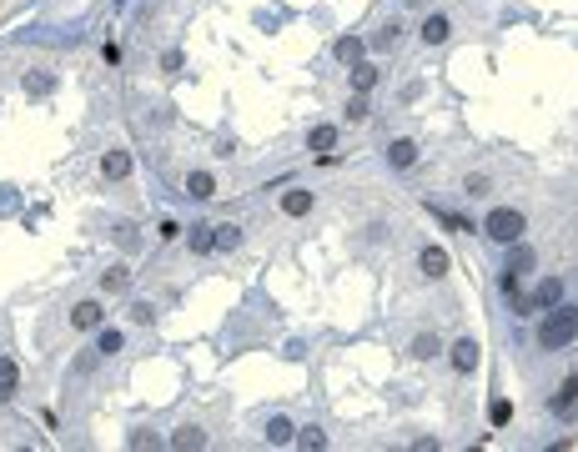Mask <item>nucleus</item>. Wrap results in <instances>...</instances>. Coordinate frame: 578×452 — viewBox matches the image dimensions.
Wrapping results in <instances>:
<instances>
[{
	"label": "nucleus",
	"mask_w": 578,
	"mask_h": 452,
	"mask_svg": "<svg viewBox=\"0 0 578 452\" xmlns=\"http://www.w3.org/2000/svg\"><path fill=\"white\" fill-rule=\"evenodd\" d=\"M578 337V307H553L543 322H538V347L543 352H563Z\"/></svg>",
	"instance_id": "nucleus-1"
},
{
	"label": "nucleus",
	"mask_w": 578,
	"mask_h": 452,
	"mask_svg": "<svg viewBox=\"0 0 578 452\" xmlns=\"http://www.w3.org/2000/svg\"><path fill=\"white\" fill-rule=\"evenodd\" d=\"M438 352H443L438 332H423V337H413V347H408V357H413V362H433Z\"/></svg>",
	"instance_id": "nucleus-9"
},
{
	"label": "nucleus",
	"mask_w": 578,
	"mask_h": 452,
	"mask_svg": "<svg viewBox=\"0 0 578 452\" xmlns=\"http://www.w3.org/2000/svg\"><path fill=\"white\" fill-rule=\"evenodd\" d=\"M101 317H106L101 302H81V307H71V327H76V332H96Z\"/></svg>",
	"instance_id": "nucleus-7"
},
{
	"label": "nucleus",
	"mask_w": 578,
	"mask_h": 452,
	"mask_svg": "<svg viewBox=\"0 0 578 452\" xmlns=\"http://www.w3.org/2000/svg\"><path fill=\"white\" fill-rule=\"evenodd\" d=\"M171 447H182V452H187V447H206V432H201L196 422H187V427L171 432Z\"/></svg>",
	"instance_id": "nucleus-15"
},
{
	"label": "nucleus",
	"mask_w": 578,
	"mask_h": 452,
	"mask_svg": "<svg viewBox=\"0 0 578 452\" xmlns=\"http://www.w3.org/2000/svg\"><path fill=\"white\" fill-rule=\"evenodd\" d=\"M282 211H287V216H307V211H312V191H302V186H292V191H287V196H282Z\"/></svg>",
	"instance_id": "nucleus-13"
},
{
	"label": "nucleus",
	"mask_w": 578,
	"mask_h": 452,
	"mask_svg": "<svg viewBox=\"0 0 578 452\" xmlns=\"http://www.w3.org/2000/svg\"><path fill=\"white\" fill-rule=\"evenodd\" d=\"M347 121H367V96L352 91V101H347Z\"/></svg>",
	"instance_id": "nucleus-27"
},
{
	"label": "nucleus",
	"mask_w": 578,
	"mask_h": 452,
	"mask_svg": "<svg viewBox=\"0 0 578 452\" xmlns=\"http://www.w3.org/2000/svg\"><path fill=\"white\" fill-rule=\"evenodd\" d=\"M573 407H578V372H568V377H563L558 397H553V412H558V417H568Z\"/></svg>",
	"instance_id": "nucleus-8"
},
{
	"label": "nucleus",
	"mask_w": 578,
	"mask_h": 452,
	"mask_svg": "<svg viewBox=\"0 0 578 452\" xmlns=\"http://www.w3.org/2000/svg\"><path fill=\"white\" fill-rule=\"evenodd\" d=\"M523 211L518 206H493L488 211V221H483V237L488 242H498V247H513V242H523Z\"/></svg>",
	"instance_id": "nucleus-2"
},
{
	"label": "nucleus",
	"mask_w": 578,
	"mask_h": 452,
	"mask_svg": "<svg viewBox=\"0 0 578 452\" xmlns=\"http://www.w3.org/2000/svg\"><path fill=\"white\" fill-rule=\"evenodd\" d=\"M418 266H423V276H443L448 271V252L443 247H423L418 252Z\"/></svg>",
	"instance_id": "nucleus-10"
},
{
	"label": "nucleus",
	"mask_w": 578,
	"mask_h": 452,
	"mask_svg": "<svg viewBox=\"0 0 578 452\" xmlns=\"http://www.w3.org/2000/svg\"><path fill=\"white\" fill-rule=\"evenodd\" d=\"M101 176H106V181L131 176V151H106V156H101Z\"/></svg>",
	"instance_id": "nucleus-6"
},
{
	"label": "nucleus",
	"mask_w": 578,
	"mask_h": 452,
	"mask_svg": "<svg viewBox=\"0 0 578 452\" xmlns=\"http://www.w3.org/2000/svg\"><path fill=\"white\" fill-rule=\"evenodd\" d=\"M187 242H191V252H211V247H216L211 226H191V237H187Z\"/></svg>",
	"instance_id": "nucleus-25"
},
{
	"label": "nucleus",
	"mask_w": 578,
	"mask_h": 452,
	"mask_svg": "<svg viewBox=\"0 0 578 452\" xmlns=\"http://www.w3.org/2000/svg\"><path fill=\"white\" fill-rule=\"evenodd\" d=\"M558 302H563V281H558V276H543V281H538V292H533L523 307H518V317H528V312H548V307H558Z\"/></svg>",
	"instance_id": "nucleus-3"
},
{
	"label": "nucleus",
	"mask_w": 578,
	"mask_h": 452,
	"mask_svg": "<svg viewBox=\"0 0 578 452\" xmlns=\"http://www.w3.org/2000/svg\"><path fill=\"white\" fill-rule=\"evenodd\" d=\"M337 61L357 66V61H362V40H357V35H342V40H337Z\"/></svg>",
	"instance_id": "nucleus-20"
},
{
	"label": "nucleus",
	"mask_w": 578,
	"mask_h": 452,
	"mask_svg": "<svg viewBox=\"0 0 578 452\" xmlns=\"http://www.w3.org/2000/svg\"><path fill=\"white\" fill-rule=\"evenodd\" d=\"M418 161V141H408V136H397L392 146H387V166L392 171H408V166Z\"/></svg>",
	"instance_id": "nucleus-5"
},
{
	"label": "nucleus",
	"mask_w": 578,
	"mask_h": 452,
	"mask_svg": "<svg viewBox=\"0 0 578 452\" xmlns=\"http://www.w3.org/2000/svg\"><path fill=\"white\" fill-rule=\"evenodd\" d=\"M478 342H473V337H457V342H452V372H462V377H468L473 367H478Z\"/></svg>",
	"instance_id": "nucleus-4"
},
{
	"label": "nucleus",
	"mask_w": 578,
	"mask_h": 452,
	"mask_svg": "<svg viewBox=\"0 0 578 452\" xmlns=\"http://www.w3.org/2000/svg\"><path fill=\"white\" fill-rule=\"evenodd\" d=\"M151 312H156L151 302H136V307H131V322H151Z\"/></svg>",
	"instance_id": "nucleus-31"
},
{
	"label": "nucleus",
	"mask_w": 578,
	"mask_h": 452,
	"mask_svg": "<svg viewBox=\"0 0 578 452\" xmlns=\"http://www.w3.org/2000/svg\"><path fill=\"white\" fill-rule=\"evenodd\" d=\"M528 266H533V252H528L523 242H513V247H508V266H503V271H513V276H528Z\"/></svg>",
	"instance_id": "nucleus-11"
},
{
	"label": "nucleus",
	"mask_w": 578,
	"mask_h": 452,
	"mask_svg": "<svg viewBox=\"0 0 578 452\" xmlns=\"http://www.w3.org/2000/svg\"><path fill=\"white\" fill-rule=\"evenodd\" d=\"M297 447H307V452H317V447H327V437H322V427H302L297 437H292Z\"/></svg>",
	"instance_id": "nucleus-24"
},
{
	"label": "nucleus",
	"mask_w": 578,
	"mask_h": 452,
	"mask_svg": "<svg viewBox=\"0 0 578 452\" xmlns=\"http://www.w3.org/2000/svg\"><path fill=\"white\" fill-rule=\"evenodd\" d=\"M131 287V266H111V271H101V292H126Z\"/></svg>",
	"instance_id": "nucleus-14"
},
{
	"label": "nucleus",
	"mask_w": 578,
	"mask_h": 452,
	"mask_svg": "<svg viewBox=\"0 0 578 452\" xmlns=\"http://www.w3.org/2000/svg\"><path fill=\"white\" fill-rule=\"evenodd\" d=\"M397 35H402V26H397V21H392V26H387V30H382V35H377V45H392V40H397Z\"/></svg>",
	"instance_id": "nucleus-32"
},
{
	"label": "nucleus",
	"mask_w": 578,
	"mask_h": 452,
	"mask_svg": "<svg viewBox=\"0 0 578 452\" xmlns=\"http://www.w3.org/2000/svg\"><path fill=\"white\" fill-rule=\"evenodd\" d=\"M307 146H312L317 156H332V146H337V126H312Z\"/></svg>",
	"instance_id": "nucleus-16"
},
{
	"label": "nucleus",
	"mask_w": 578,
	"mask_h": 452,
	"mask_svg": "<svg viewBox=\"0 0 578 452\" xmlns=\"http://www.w3.org/2000/svg\"><path fill=\"white\" fill-rule=\"evenodd\" d=\"M292 437H297V427L287 422V417H272V422H267V442H272V447H287Z\"/></svg>",
	"instance_id": "nucleus-17"
},
{
	"label": "nucleus",
	"mask_w": 578,
	"mask_h": 452,
	"mask_svg": "<svg viewBox=\"0 0 578 452\" xmlns=\"http://www.w3.org/2000/svg\"><path fill=\"white\" fill-rule=\"evenodd\" d=\"M187 191H191L196 201H206V196H216V181H211V171H191V176H187Z\"/></svg>",
	"instance_id": "nucleus-18"
},
{
	"label": "nucleus",
	"mask_w": 578,
	"mask_h": 452,
	"mask_svg": "<svg viewBox=\"0 0 578 452\" xmlns=\"http://www.w3.org/2000/svg\"><path fill=\"white\" fill-rule=\"evenodd\" d=\"M211 237H216L221 252H237L242 247V226H211Z\"/></svg>",
	"instance_id": "nucleus-21"
},
{
	"label": "nucleus",
	"mask_w": 578,
	"mask_h": 452,
	"mask_svg": "<svg viewBox=\"0 0 578 452\" xmlns=\"http://www.w3.org/2000/svg\"><path fill=\"white\" fill-rule=\"evenodd\" d=\"M372 86H377V66H352V91L367 96Z\"/></svg>",
	"instance_id": "nucleus-22"
},
{
	"label": "nucleus",
	"mask_w": 578,
	"mask_h": 452,
	"mask_svg": "<svg viewBox=\"0 0 578 452\" xmlns=\"http://www.w3.org/2000/svg\"><path fill=\"white\" fill-rule=\"evenodd\" d=\"M16 382H21L16 357H0V397H11V392H16Z\"/></svg>",
	"instance_id": "nucleus-19"
},
{
	"label": "nucleus",
	"mask_w": 578,
	"mask_h": 452,
	"mask_svg": "<svg viewBox=\"0 0 578 452\" xmlns=\"http://www.w3.org/2000/svg\"><path fill=\"white\" fill-rule=\"evenodd\" d=\"M488 422H493V427H508V422H513V402H508V397H493V407H488Z\"/></svg>",
	"instance_id": "nucleus-23"
},
{
	"label": "nucleus",
	"mask_w": 578,
	"mask_h": 452,
	"mask_svg": "<svg viewBox=\"0 0 578 452\" xmlns=\"http://www.w3.org/2000/svg\"><path fill=\"white\" fill-rule=\"evenodd\" d=\"M50 86H55V81H50V76H35V81H26V91H30V96H45V91H50Z\"/></svg>",
	"instance_id": "nucleus-29"
},
{
	"label": "nucleus",
	"mask_w": 578,
	"mask_h": 452,
	"mask_svg": "<svg viewBox=\"0 0 578 452\" xmlns=\"http://www.w3.org/2000/svg\"><path fill=\"white\" fill-rule=\"evenodd\" d=\"M418 35H423V40H428V45H443V40H448V35H452V26H448V16H428V21H423V30H418Z\"/></svg>",
	"instance_id": "nucleus-12"
},
{
	"label": "nucleus",
	"mask_w": 578,
	"mask_h": 452,
	"mask_svg": "<svg viewBox=\"0 0 578 452\" xmlns=\"http://www.w3.org/2000/svg\"><path fill=\"white\" fill-rule=\"evenodd\" d=\"M161 71H182V50H166L161 55Z\"/></svg>",
	"instance_id": "nucleus-30"
},
{
	"label": "nucleus",
	"mask_w": 578,
	"mask_h": 452,
	"mask_svg": "<svg viewBox=\"0 0 578 452\" xmlns=\"http://www.w3.org/2000/svg\"><path fill=\"white\" fill-rule=\"evenodd\" d=\"M462 191H468V196H483V191H488V176H468V181H462Z\"/></svg>",
	"instance_id": "nucleus-28"
},
{
	"label": "nucleus",
	"mask_w": 578,
	"mask_h": 452,
	"mask_svg": "<svg viewBox=\"0 0 578 452\" xmlns=\"http://www.w3.org/2000/svg\"><path fill=\"white\" fill-rule=\"evenodd\" d=\"M96 352H106V357H111V352H121V332H116V327H106V332L96 337Z\"/></svg>",
	"instance_id": "nucleus-26"
}]
</instances>
